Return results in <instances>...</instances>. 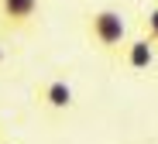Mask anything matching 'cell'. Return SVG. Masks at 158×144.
<instances>
[{"label":"cell","mask_w":158,"mask_h":144,"mask_svg":"<svg viewBox=\"0 0 158 144\" xmlns=\"http://www.w3.org/2000/svg\"><path fill=\"white\" fill-rule=\"evenodd\" d=\"M41 14V0H0V31H28Z\"/></svg>","instance_id":"2"},{"label":"cell","mask_w":158,"mask_h":144,"mask_svg":"<svg viewBox=\"0 0 158 144\" xmlns=\"http://www.w3.org/2000/svg\"><path fill=\"white\" fill-rule=\"evenodd\" d=\"M155 41H148L144 35L141 38H127V45H124V51H120V65L124 69H131V72H144L151 62H155Z\"/></svg>","instance_id":"4"},{"label":"cell","mask_w":158,"mask_h":144,"mask_svg":"<svg viewBox=\"0 0 158 144\" xmlns=\"http://www.w3.org/2000/svg\"><path fill=\"white\" fill-rule=\"evenodd\" d=\"M86 38L96 51L110 55V59H120V51L127 45V21L120 10L114 7H100L86 14Z\"/></svg>","instance_id":"1"},{"label":"cell","mask_w":158,"mask_h":144,"mask_svg":"<svg viewBox=\"0 0 158 144\" xmlns=\"http://www.w3.org/2000/svg\"><path fill=\"white\" fill-rule=\"evenodd\" d=\"M38 103H41L45 110L65 113V110H72V103H76V89L69 86V79H62V76L45 79V82L38 86Z\"/></svg>","instance_id":"3"},{"label":"cell","mask_w":158,"mask_h":144,"mask_svg":"<svg viewBox=\"0 0 158 144\" xmlns=\"http://www.w3.org/2000/svg\"><path fill=\"white\" fill-rule=\"evenodd\" d=\"M4 59H7V51H4V45H0V65H4Z\"/></svg>","instance_id":"6"},{"label":"cell","mask_w":158,"mask_h":144,"mask_svg":"<svg viewBox=\"0 0 158 144\" xmlns=\"http://www.w3.org/2000/svg\"><path fill=\"white\" fill-rule=\"evenodd\" d=\"M144 38L158 45V7H151V10L144 14Z\"/></svg>","instance_id":"5"}]
</instances>
